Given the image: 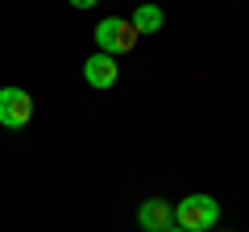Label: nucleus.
I'll use <instances>...</instances> for the list:
<instances>
[{
  "label": "nucleus",
  "instance_id": "obj_1",
  "mask_svg": "<svg viewBox=\"0 0 249 232\" xmlns=\"http://www.w3.org/2000/svg\"><path fill=\"white\" fill-rule=\"evenodd\" d=\"M216 220H220V203L212 195H187L183 203H175V224L187 232H208L216 228Z\"/></svg>",
  "mask_w": 249,
  "mask_h": 232
},
{
  "label": "nucleus",
  "instance_id": "obj_7",
  "mask_svg": "<svg viewBox=\"0 0 249 232\" xmlns=\"http://www.w3.org/2000/svg\"><path fill=\"white\" fill-rule=\"evenodd\" d=\"M75 9H91V4H100V0H71Z\"/></svg>",
  "mask_w": 249,
  "mask_h": 232
},
{
  "label": "nucleus",
  "instance_id": "obj_3",
  "mask_svg": "<svg viewBox=\"0 0 249 232\" xmlns=\"http://www.w3.org/2000/svg\"><path fill=\"white\" fill-rule=\"evenodd\" d=\"M29 120H34V96L25 87H0V125L25 129Z\"/></svg>",
  "mask_w": 249,
  "mask_h": 232
},
{
  "label": "nucleus",
  "instance_id": "obj_4",
  "mask_svg": "<svg viewBox=\"0 0 249 232\" xmlns=\"http://www.w3.org/2000/svg\"><path fill=\"white\" fill-rule=\"evenodd\" d=\"M83 79L91 83V87H116V79H121V66H116L112 54H88V63H83Z\"/></svg>",
  "mask_w": 249,
  "mask_h": 232
},
{
  "label": "nucleus",
  "instance_id": "obj_8",
  "mask_svg": "<svg viewBox=\"0 0 249 232\" xmlns=\"http://www.w3.org/2000/svg\"><path fill=\"white\" fill-rule=\"evenodd\" d=\"M166 232H187V228H178V224H175V228H166Z\"/></svg>",
  "mask_w": 249,
  "mask_h": 232
},
{
  "label": "nucleus",
  "instance_id": "obj_5",
  "mask_svg": "<svg viewBox=\"0 0 249 232\" xmlns=\"http://www.w3.org/2000/svg\"><path fill=\"white\" fill-rule=\"evenodd\" d=\"M137 224H142V232H166L175 228V207L166 199H145L137 207Z\"/></svg>",
  "mask_w": 249,
  "mask_h": 232
},
{
  "label": "nucleus",
  "instance_id": "obj_2",
  "mask_svg": "<svg viewBox=\"0 0 249 232\" xmlns=\"http://www.w3.org/2000/svg\"><path fill=\"white\" fill-rule=\"evenodd\" d=\"M137 29H133V21H124V17H104L96 25V46H100V54H112V58H121V54H129L137 46Z\"/></svg>",
  "mask_w": 249,
  "mask_h": 232
},
{
  "label": "nucleus",
  "instance_id": "obj_6",
  "mask_svg": "<svg viewBox=\"0 0 249 232\" xmlns=\"http://www.w3.org/2000/svg\"><path fill=\"white\" fill-rule=\"evenodd\" d=\"M129 21H133V29H137V33H158V29L166 25V13H162L158 4H137Z\"/></svg>",
  "mask_w": 249,
  "mask_h": 232
}]
</instances>
